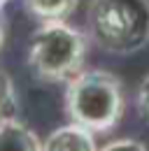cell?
Masks as SVG:
<instances>
[{
  "label": "cell",
  "instance_id": "obj_4",
  "mask_svg": "<svg viewBox=\"0 0 149 151\" xmlns=\"http://www.w3.org/2000/svg\"><path fill=\"white\" fill-rule=\"evenodd\" d=\"M42 151H98V144L93 132L68 123L47 135V139L42 142Z\"/></svg>",
  "mask_w": 149,
  "mask_h": 151
},
{
  "label": "cell",
  "instance_id": "obj_8",
  "mask_svg": "<svg viewBox=\"0 0 149 151\" xmlns=\"http://www.w3.org/2000/svg\"><path fill=\"white\" fill-rule=\"evenodd\" d=\"M137 112L149 123V75L140 81L137 86Z\"/></svg>",
  "mask_w": 149,
  "mask_h": 151
},
{
  "label": "cell",
  "instance_id": "obj_6",
  "mask_svg": "<svg viewBox=\"0 0 149 151\" xmlns=\"http://www.w3.org/2000/svg\"><path fill=\"white\" fill-rule=\"evenodd\" d=\"M74 7H77V0H26V9L42 23L65 21Z\"/></svg>",
  "mask_w": 149,
  "mask_h": 151
},
{
  "label": "cell",
  "instance_id": "obj_3",
  "mask_svg": "<svg viewBox=\"0 0 149 151\" xmlns=\"http://www.w3.org/2000/svg\"><path fill=\"white\" fill-rule=\"evenodd\" d=\"M89 37L68 21H47L35 30L28 49V65L40 81H70L84 70Z\"/></svg>",
  "mask_w": 149,
  "mask_h": 151
},
{
  "label": "cell",
  "instance_id": "obj_2",
  "mask_svg": "<svg viewBox=\"0 0 149 151\" xmlns=\"http://www.w3.org/2000/svg\"><path fill=\"white\" fill-rule=\"evenodd\" d=\"M86 37L107 54L140 51L149 44V0H91Z\"/></svg>",
  "mask_w": 149,
  "mask_h": 151
},
{
  "label": "cell",
  "instance_id": "obj_7",
  "mask_svg": "<svg viewBox=\"0 0 149 151\" xmlns=\"http://www.w3.org/2000/svg\"><path fill=\"white\" fill-rule=\"evenodd\" d=\"M14 109H17V93L12 77L0 70V121L14 119Z\"/></svg>",
  "mask_w": 149,
  "mask_h": 151
},
{
  "label": "cell",
  "instance_id": "obj_5",
  "mask_svg": "<svg viewBox=\"0 0 149 151\" xmlns=\"http://www.w3.org/2000/svg\"><path fill=\"white\" fill-rule=\"evenodd\" d=\"M0 151H42V139L19 119L0 121Z\"/></svg>",
  "mask_w": 149,
  "mask_h": 151
},
{
  "label": "cell",
  "instance_id": "obj_9",
  "mask_svg": "<svg viewBox=\"0 0 149 151\" xmlns=\"http://www.w3.org/2000/svg\"><path fill=\"white\" fill-rule=\"evenodd\" d=\"M98 151H147V147L140 139H114Z\"/></svg>",
  "mask_w": 149,
  "mask_h": 151
},
{
  "label": "cell",
  "instance_id": "obj_1",
  "mask_svg": "<svg viewBox=\"0 0 149 151\" xmlns=\"http://www.w3.org/2000/svg\"><path fill=\"white\" fill-rule=\"evenodd\" d=\"M126 109L124 81L114 72L93 68L82 70L68 81L65 114L70 123L89 132H107L116 128Z\"/></svg>",
  "mask_w": 149,
  "mask_h": 151
},
{
  "label": "cell",
  "instance_id": "obj_10",
  "mask_svg": "<svg viewBox=\"0 0 149 151\" xmlns=\"http://www.w3.org/2000/svg\"><path fill=\"white\" fill-rule=\"evenodd\" d=\"M2 44H5V28H2V23H0V49H2Z\"/></svg>",
  "mask_w": 149,
  "mask_h": 151
}]
</instances>
